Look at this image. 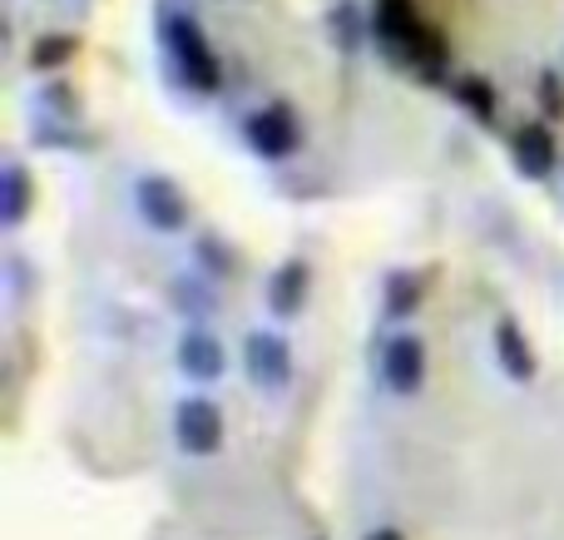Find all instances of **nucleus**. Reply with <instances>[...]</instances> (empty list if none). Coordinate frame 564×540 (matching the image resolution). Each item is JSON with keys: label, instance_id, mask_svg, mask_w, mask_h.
Returning a JSON list of instances; mask_svg holds the SVG:
<instances>
[{"label": "nucleus", "instance_id": "4468645a", "mask_svg": "<svg viewBox=\"0 0 564 540\" xmlns=\"http://www.w3.org/2000/svg\"><path fill=\"white\" fill-rule=\"evenodd\" d=\"M75 50H79L75 35H45V40H35V50H30V65H35V69H55V65H65Z\"/></svg>", "mask_w": 564, "mask_h": 540}, {"label": "nucleus", "instance_id": "20e7f679", "mask_svg": "<svg viewBox=\"0 0 564 540\" xmlns=\"http://www.w3.org/2000/svg\"><path fill=\"white\" fill-rule=\"evenodd\" d=\"M243 134H248V149H253V154H263V159H288L292 149L302 144L297 115H292L288 105H263L258 115H248Z\"/></svg>", "mask_w": 564, "mask_h": 540}, {"label": "nucleus", "instance_id": "39448f33", "mask_svg": "<svg viewBox=\"0 0 564 540\" xmlns=\"http://www.w3.org/2000/svg\"><path fill=\"white\" fill-rule=\"evenodd\" d=\"M134 204H139V214H144V224H154L159 234H174V228H184L188 224V198L178 194V184L174 179H164V174H144L134 184Z\"/></svg>", "mask_w": 564, "mask_h": 540}, {"label": "nucleus", "instance_id": "2eb2a0df", "mask_svg": "<svg viewBox=\"0 0 564 540\" xmlns=\"http://www.w3.org/2000/svg\"><path fill=\"white\" fill-rule=\"evenodd\" d=\"M387 307H391V313H411V307H416V278H391Z\"/></svg>", "mask_w": 564, "mask_h": 540}, {"label": "nucleus", "instance_id": "a211bd4d", "mask_svg": "<svg viewBox=\"0 0 564 540\" xmlns=\"http://www.w3.org/2000/svg\"><path fill=\"white\" fill-rule=\"evenodd\" d=\"M367 540H401L397 531H377V536H367Z\"/></svg>", "mask_w": 564, "mask_h": 540}, {"label": "nucleus", "instance_id": "0eeeda50", "mask_svg": "<svg viewBox=\"0 0 564 540\" xmlns=\"http://www.w3.org/2000/svg\"><path fill=\"white\" fill-rule=\"evenodd\" d=\"M174 357H178V372L194 377V382H214V377H224V372H228V353H224V343H218V337L208 333L204 323H194V327H184V333H178Z\"/></svg>", "mask_w": 564, "mask_h": 540}, {"label": "nucleus", "instance_id": "f257e3e1", "mask_svg": "<svg viewBox=\"0 0 564 540\" xmlns=\"http://www.w3.org/2000/svg\"><path fill=\"white\" fill-rule=\"evenodd\" d=\"M377 40L391 50V60L411 65L426 79H436L446 69V35L436 25H426L411 0H377Z\"/></svg>", "mask_w": 564, "mask_h": 540}, {"label": "nucleus", "instance_id": "dca6fc26", "mask_svg": "<svg viewBox=\"0 0 564 540\" xmlns=\"http://www.w3.org/2000/svg\"><path fill=\"white\" fill-rule=\"evenodd\" d=\"M540 105H545L550 115H564V85H560L555 69H545V75H540Z\"/></svg>", "mask_w": 564, "mask_h": 540}, {"label": "nucleus", "instance_id": "f3484780", "mask_svg": "<svg viewBox=\"0 0 564 540\" xmlns=\"http://www.w3.org/2000/svg\"><path fill=\"white\" fill-rule=\"evenodd\" d=\"M351 15H357L351 6H341V10H337V35H341V50L357 45V30H351Z\"/></svg>", "mask_w": 564, "mask_h": 540}, {"label": "nucleus", "instance_id": "f03ea898", "mask_svg": "<svg viewBox=\"0 0 564 540\" xmlns=\"http://www.w3.org/2000/svg\"><path fill=\"white\" fill-rule=\"evenodd\" d=\"M164 50H169V60H174V69H178L184 85H194L198 95H214L224 75H218V60H214L204 30H198L194 20L188 15H164Z\"/></svg>", "mask_w": 564, "mask_h": 540}, {"label": "nucleus", "instance_id": "423d86ee", "mask_svg": "<svg viewBox=\"0 0 564 540\" xmlns=\"http://www.w3.org/2000/svg\"><path fill=\"white\" fill-rule=\"evenodd\" d=\"M243 367H248V377H253V387H263V392H282V387L292 382V353L278 333H248Z\"/></svg>", "mask_w": 564, "mask_h": 540}, {"label": "nucleus", "instance_id": "9b49d317", "mask_svg": "<svg viewBox=\"0 0 564 540\" xmlns=\"http://www.w3.org/2000/svg\"><path fill=\"white\" fill-rule=\"evenodd\" d=\"M268 303H273L278 317L302 313V303H307V263H297V258L282 263L273 273V293H268Z\"/></svg>", "mask_w": 564, "mask_h": 540}, {"label": "nucleus", "instance_id": "6e6552de", "mask_svg": "<svg viewBox=\"0 0 564 540\" xmlns=\"http://www.w3.org/2000/svg\"><path fill=\"white\" fill-rule=\"evenodd\" d=\"M381 372H387V387L397 397L421 392V382H426V343H421L416 333H397L387 343V363H381Z\"/></svg>", "mask_w": 564, "mask_h": 540}, {"label": "nucleus", "instance_id": "ddd939ff", "mask_svg": "<svg viewBox=\"0 0 564 540\" xmlns=\"http://www.w3.org/2000/svg\"><path fill=\"white\" fill-rule=\"evenodd\" d=\"M456 99H460V109H470V115L480 119V125L496 119V89H490V79H476V75L456 79Z\"/></svg>", "mask_w": 564, "mask_h": 540}, {"label": "nucleus", "instance_id": "7ed1b4c3", "mask_svg": "<svg viewBox=\"0 0 564 540\" xmlns=\"http://www.w3.org/2000/svg\"><path fill=\"white\" fill-rule=\"evenodd\" d=\"M174 442L188 456H214L224 446V412L208 397H184L174 412Z\"/></svg>", "mask_w": 564, "mask_h": 540}, {"label": "nucleus", "instance_id": "f8f14e48", "mask_svg": "<svg viewBox=\"0 0 564 540\" xmlns=\"http://www.w3.org/2000/svg\"><path fill=\"white\" fill-rule=\"evenodd\" d=\"M0 184H6V204H0V214H6V224H25V208H30V179L20 164H6V174H0Z\"/></svg>", "mask_w": 564, "mask_h": 540}, {"label": "nucleus", "instance_id": "9d476101", "mask_svg": "<svg viewBox=\"0 0 564 540\" xmlns=\"http://www.w3.org/2000/svg\"><path fill=\"white\" fill-rule=\"evenodd\" d=\"M496 357H500V367H506L510 377H520V382H530L535 377V353H530V343H525V333H520V323H496Z\"/></svg>", "mask_w": 564, "mask_h": 540}, {"label": "nucleus", "instance_id": "1a4fd4ad", "mask_svg": "<svg viewBox=\"0 0 564 540\" xmlns=\"http://www.w3.org/2000/svg\"><path fill=\"white\" fill-rule=\"evenodd\" d=\"M510 154H516V164L525 179H545L550 169H555L560 149H555V134H550L545 125H520L516 139H510Z\"/></svg>", "mask_w": 564, "mask_h": 540}]
</instances>
